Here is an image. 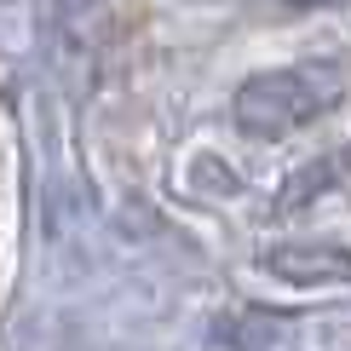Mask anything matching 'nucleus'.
Returning a JSON list of instances; mask_svg holds the SVG:
<instances>
[{
	"label": "nucleus",
	"instance_id": "f257e3e1",
	"mask_svg": "<svg viewBox=\"0 0 351 351\" xmlns=\"http://www.w3.org/2000/svg\"><path fill=\"white\" fill-rule=\"evenodd\" d=\"M340 104V69L328 64H288V69H265V75H247L237 86V127L247 138H288L300 127H311L317 115H328Z\"/></svg>",
	"mask_w": 351,
	"mask_h": 351
},
{
	"label": "nucleus",
	"instance_id": "f03ea898",
	"mask_svg": "<svg viewBox=\"0 0 351 351\" xmlns=\"http://www.w3.org/2000/svg\"><path fill=\"white\" fill-rule=\"evenodd\" d=\"M265 271L282 282L317 288V282H351V247L340 242H282L265 254Z\"/></svg>",
	"mask_w": 351,
	"mask_h": 351
}]
</instances>
